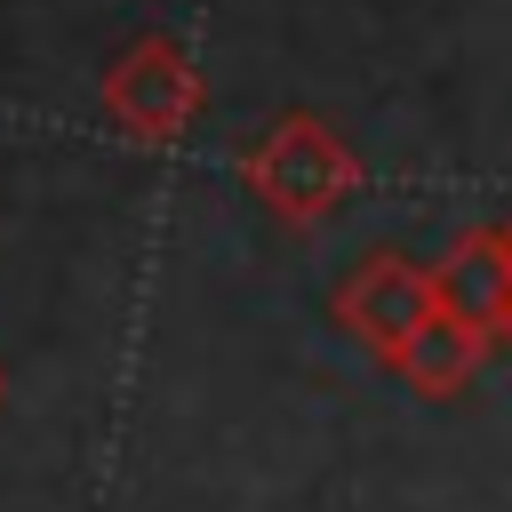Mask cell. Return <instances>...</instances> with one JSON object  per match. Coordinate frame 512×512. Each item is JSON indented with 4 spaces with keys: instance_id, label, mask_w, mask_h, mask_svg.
I'll list each match as a JSON object with an SVG mask.
<instances>
[{
    "instance_id": "6da1fadb",
    "label": "cell",
    "mask_w": 512,
    "mask_h": 512,
    "mask_svg": "<svg viewBox=\"0 0 512 512\" xmlns=\"http://www.w3.org/2000/svg\"><path fill=\"white\" fill-rule=\"evenodd\" d=\"M360 152L336 120L320 112H280L248 152H240V184L288 224V232H320L352 192H360Z\"/></svg>"
},
{
    "instance_id": "7a4b0ae2",
    "label": "cell",
    "mask_w": 512,
    "mask_h": 512,
    "mask_svg": "<svg viewBox=\"0 0 512 512\" xmlns=\"http://www.w3.org/2000/svg\"><path fill=\"white\" fill-rule=\"evenodd\" d=\"M96 104H104V120H112L128 144L168 152V144L200 120L208 80H200V64H192V48H184L176 32H144V40H128V48L104 64Z\"/></svg>"
},
{
    "instance_id": "3957f363",
    "label": "cell",
    "mask_w": 512,
    "mask_h": 512,
    "mask_svg": "<svg viewBox=\"0 0 512 512\" xmlns=\"http://www.w3.org/2000/svg\"><path fill=\"white\" fill-rule=\"evenodd\" d=\"M440 312V296H432V264H416V256H400V248H368L352 272H344V288H336V328L368 352V360H400V344L424 328Z\"/></svg>"
},
{
    "instance_id": "277c9868",
    "label": "cell",
    "mask_w": 512,
    "mask_h": 512,
    "mask_svg": "<svg viewBox=\"0 0 512 512\" xmlns=\"http://www.w3.org/2000/svg\"><path fill=\"white\" fill-rule=\"evenodd\" d=\"M432 296H440L456 320H472V328L496 336V320H504V304H512V240H504V224L456 232L448 256L432 264Z\"/></svg>"
},
{
    "instance_id": "5b68a950",
    "label": "cell",
    "mask_w": 512,
    "mask_h": 512,
    "mask_svg": "<svg viewBox=\"0 0 512 512\" xmlns=\"http://www.w3.org/2000/svg\"><path fill=\"white\" fill-rule=\"evenodd\" d=\"M496 352V336L488 328H472V320H456L448 304L400 344V360H392V376L408 384V392H424V400H456L472 376H480V360Z\"/></svg>"
},
{
    "instance_id": "8992f818",
    "label": "cell",
    "mask_w": 512,
    "mask_h": 512,
    "mask_svg": "<svg viewBox=\"0 0 512 512\" xmlns=\"http://www.w3.org/2000/svg\"><path fill=\"white\" fill-rule=\"evenodd\" d=\"M496 344H504V352H512V304H504V320H496Z\"/></svg>"
},
{
    "instance_id": "52a82bcc",
    "label": "cell",
    "mask_w": 512,
    "mask_h": 512,
    "mask_svg": "<svg viewBox=\"0 0 512 512\" xmlns=\"http://www.w3.org/2000/svg\"><path fill=\"white\" fill-rule=\"evenodd\" d=\"M0 408H8V368H0Z\"/></svg>"
},
{
    "instance_id": "ba28073f",
    "label": "cell",
    "mask_w": 512,
    "mask_h": 512,
    "mask_svg": "<svg viewBox=\"0 0 512 512\" xmlns=\"http://www.w3.org/2000/svg\"><path fill=\"white\" fill-rule=\"evenodd\" d=\"M504 240H512V224H504Z\"/></svg>"
}]
</instances>
